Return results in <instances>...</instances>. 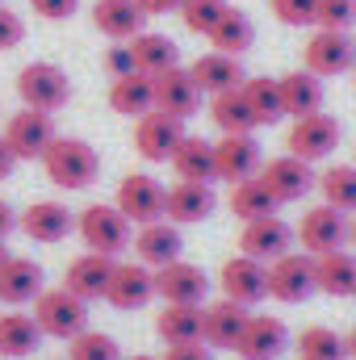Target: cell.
<instances>
[{
  "instance_id": "obj_1",
  "label": "cell",
  "mask_w": 356,
  "mask_h": 360,
  "mask_svg": "<svg viewBox=\"0 0 356 360\" xmlns=\"http://www.w3.org/2000/svg\"><path fill=\"white\" fill-rule=\"evenodd\" d=\"M42 168L46 180L76 193V188H89L92 180L101 176V155L96 147H89L84 139H72V134H55L51 147L42 151Z\"/></svg>"
},
{
  "instance_id": "obj_2",
  "label": "cell",
  "mask_w": 356,
  "mask_h": 360,
  "mask_svg": "<svg viewBox=\"0 0 356 360\" xmlns=\"http://www.w3.org/2000/svg\"><path fill=\"white\" fill-rule=\"evenodd\" d=\"M34 323L42 327V335L51 340H76L80 331H89V302H80L72 289L55 285L42 289L34 297Z\"/></svg>"
},
{
  "instance_id": "obj_3",
  "label": "cell",
  "mask_w": 356,
  "mask_h": 360,
  "mask_svg": "<svg viewBox=\"0 0 356 360\" xmlns=\"http://www.w3.org/2000/svg\"><path fill=\"white\" fill-rule=\"evenodd\" d=\"M17 96L25 109H38V113H59L68 101H72V80L59 63H46V59H34L17 72Z\"/></svg>"
},
{
  "instance_id": "obj_4",
  "label": "cell",
  "mask_w": 356,
  "mask_h": 360,
  "mask_svg": "<svg viewBox=\"0 0 356 360\" xmlns=\"http://www.w3.org/2000/svg\"><path fill=\"white\" fill-rule=\"evenodd\" d=\"M76 231H80V239H84V248L89 252H101V256H122L126 248H130V218L117 210V205H105V201H96V205H84L80 214H76Z\"/></svg>"
},
{
  "instance_id": "obj_5",
  "label": "cell",
  "mask_w": 356,
  "mask_h": 360,
  "mask_svg": "<svg viewBox=\"0 0 356 360\" xmlns=\"http://www.w3.org/2000/svg\"><path fill=\"white\" fill-rule=\"evenodd\" d=\"M302 68L319 80L348 76L356 68V38H348L344 30H314L302 46Z\"/></svg>"
},
{
  "instance_id": "obj_6",
  "label": "cell",
  "mask_w": 356,
  "mask_h": 360,
  "mask_svg": "<svg viewBox=\"0 0 356 360\" xmlns=\"http://www.w3.org/2000/svg\"><path fill=\"white\" fill-rule=\"evenodd\" d=\"M340 139H344V126L331 117V113H310V117H293L289 122V134H285V151L289 155H298V160H306V164H319V160H327L336 147H340Z\"/></svg>"
},
{
  "instance_id": "obj_7",
  "label": "cell",
  "mask_w": 356,
  "mask_h": 360,
  "mask_svg": "<svg viewBox=\"0 0 356 360\" xmlns=\"http://www.w3.org/2000/svg\"><path fill=\"white\" fill-rule=\"evenodd\" d=\"M164 201H168V188L147 172H130V176L117 180V193H113V205L130 218V226H143V222H160L164 218Z\"/></svg>"
},
{
  "instance_id": "obj_8",
  "label": "cell",
  "mask_w": 356,
  "mask_h": 360,
  "mask_svg": "<svg viewBox=\"0 0 356 360\" xmlns=\"http://www.w3.org/2000/svg\"><path fill=\"white\" fill-rule=\"evenodd\" d=\"M310 293H319V285H314V256L285 252V256H276L268 264V297H276L285 306H298Z\"/></svg>"
},
{
  "instance_id": "obj_9",
  "label": "cell",
  "mask_w": 356,
  "mask_h": 360,
  "mask_svg": "<svg viewBox=\"0 0 356 360\" xmlns=\"http://www.w3.org/2000/svg\"><path fill=\"white\" fill-rule=\"evenodd\" d=\"M293 239L302 243L306 256H327V252H340L348 243V218L340 210H331L327 201L323 205H310L293 231Z\"/></svg>"
},
{
  "instance_id": "obj_10",
  "label": "cell",
  "mask_w": 356,
  "mask_h": 360,
  "mask_svg": "<svg viewBox=\"0 0 356 360\" xmlns=\"http://www.w3.org/2000/svg\"><path fill=\"white\" fill-rule=\"evenodd\" d=\"M180 143H184V122L160 113V109H151L134 122V151L147 164H168Z\"/></svg>"
},
{
  "instance_id": "obj_11",
  "label": "cell",
  "mask_w": 356,
  "mask_h": 360,
  "mask_svg": "<svg viewBox=\"0 0 356 360\" xmlns=\"http://www.w3.org/2000/svg\"><path fill=\"white\" fill-rule=\"evenodd\" d=\"M260 180H265V188L276 197V205H289V201H302L314 184H319V172H314V164H306V160H298V155H272L265 160V168H260Z\"/></svg>"
},
{
  "instance_id": "obj_12",
  "label": "cell",
  "mask_w": 356,
  "mask_h": 360,
  "mask_svg": "<svg viewBox=\"0 0 356 360\" xmlns=\"http://www.w3.org/2000/svg\"><path fill=\"white\" fill-rule=\"evenodd\" d=\"M260 168H265V151L252 134H222L214 143V180L239 184L260 176Z\"/></svg>"
},
{
  "instance_id": "obj_13",
  "label": "cell",
  "mask_w": 356,
  "mask_h": 360,
  "mask_svg": "<svg viewBox=\"0 0 356 360\" xmlns=\"http://www.w3.org/2000/svg\"><path fill=\"white\" fill-rule=\"evenodd\" d=\"M55 139V122L51 113H38V109H17L8 122H4V143L17 160H42V151L51 147Z\"/></svg>"
},
{
  "instance_id": "obj_14",
  "label": "cell",
  "mask_w": 356,
  "mask_h": 360,
  "mask_svg": "<svg viewBox=\"0 0 356 360\" xmlns=\"http://www.w3.org/2000/svg\"><path fill=\"white\" fill-rule=\"evenodd\" d=\"M218 285H222V297H231V302H239V306H260L268 297V264L260 260H252V256H235V260H227L222 272H218Z\"/></svg>"
},
{
  "instance_id": "obj_15",
  "label": "cell",
  "mask_w": 356,
  "mask_h": 360,
  "mask_svg": "<svg viewBox=\"0 0 356 360\" xmlns=\"http://www.w3.org/2000/svg\"><path fill=\"white\" fill-rule=\"evenodd\" d=\"M105 302H109L113 310H122V314H130V310H147V306L155 302V272L147 269V264H139V260H130V264L117 260Z\"/></svg>"
},
{
  "instance_id": "obj_16",
  "label": "cell",
  "mask_w": 356,
  "mask_h": 360,
  "mask_svg": "<svg viewBox=\"0 0 356 360\" xmlns=\"http://www.w3.org/2000/svg\"><path fill=\"white\" fill-rule=\"evenodd\" d=\"M17 226L34 243H63L76 231V210H68L63 201H34L17 214Z\"/></svg>"
},
{
  "instance_id": "obj_17",
  "label": "cell",
  "mask_w": 356,
  "mask_h": 360,
  "mask_svg": "<svg viewBox=\"0 0 356 360\" xmlns=\"http://www.w3.org/2000/svg\"><path fill=\"white\" fill-rule=\"evenodd\" d=\"M248 319H252V310L239 306V302H231V297H218V302L201 306V344H205V348H227V352H235V344H239Z\"/></svg>"
},
{
  "instance_id": "obj_18",
  "label": "cell",
  "mask_w": 356,
  "mask_h": 360,
  "mask_svg": "<svg viewBox=\"0 0 356 360\" xmlns=\"http://www.w3.org/2000/svg\"><path fill=\"white\" fill-rule=\"evenodd\" d=\"M289 243H293V231H289V222L276 218V214L252 218V222H243V231H239V252L252 256V260H260V264H272L276 256H285Z\"/></svg>"
},
{
  "instance_id": "obj_19",
  "label": "cell",
  "mask_w": 356,
  "mask_h": 360,
  "mask_svg": "<svg viewBox=\"0 0 356 360\" xmlns=\"http://www.w3.org/2000/svg\"><path fill=\"white\" fill-rule=\"evenodd\" d=\"M117 260L113 256H101V252H80L68 272H63V289H72L80 302H105L109 293V281H113Z\"/></svg>"
},
{
  "instance_id": "obj_20",
  "label": "cell",
  "mask_w": 356,
  "mask_h": 360,
  "mask_svg": "<svg viewBox=\"0 0 356 360\" xmlns=\"http://www.w3.org/2000/svg\"><path fill=\"white\" fill-rule=\"evenodd\" d=\"M130 248H134L139 264H147V269L155 272V269H164V264H172V260H180L184 239H180V226H177V222L160 218V222H143V226L134 231Z\"/></svg>"
},
{
  "instance_id": "obj_21",
  "label": "cell",
  "mask_w": 356,
  "mask_h": 360,
  "mask_svg": "<svg viewBox=\"0 0 356 360\" xmlns=\"http://www.w3.org/2000/svg\"><path fill=\"white\" fill-rule=\"evenodd\" d=\"M155 293L177 306H201L210 293V276L189 260H172V264L155 269Z\"/></svg>"
},
{
  "instance_id": "obj_22",
  "label": "cell",
  "mask_w": 356,
  "mask_h": 360,
  "mask_svg": "<svg viewBox=\"0 0 356 360\" xmlns=\"http://www.w3.org/2000/svg\"><path fill=\"white\" fill-rule=\"evenodd\" d=\"M285 348H289L285 323L272 319V314H252L248 327H243V335H239V344H235V356L239 360H276V356H285Z\"/></svg>"
},
{
  "instance_id": "obj_23",
  "label": "cell",
  "mask_w": 356,
  "mask_h": 360,
  "mask_svg": "<svg viewBox=\"0 0 356 360\" xmlns=\"http://www.w3.org/2000/svg\"><path fill=\"white\" fill-rule=\"evenodd\" d=\"M46 289V272L30 256H4L0 264V302L4 306H25Z\"/></svg>"
},
{
  "instance_id": "obj_24",
  "label": "cell",
  "mask_w": 356,
  "mask_h": 360,
  "mask_svg": "<svg viewBox=\"0 0 356 360\" xmlns=\"http://www.w3.org/2000/svg\"><path fill=\"white\" fill-rule=\"evenodd\" d=\"M201 96L205 92L197 89V80L189 76V68H172V72L155 76V109L168 113V117H177V122L193 117L201 109Z\"/></svg>"
},
{
  "instance_id": "obj_25",
  "label": "cell",
  "mask_w": 356,
  "mask_h": 360,
  "mask_svg": "<svg viewBox=\"0 0 356 360\" xmlns=\"http://www.w3.org/2000/svg\"><path fill=\"white\" fill-rule=\"evenodd\" d=\"M214 214V188L201 180H177L164 201V218L177 226H197Z\"/></svg>"
},
{
  "instance_id": "obj_26",
  "label": "cell",
  "mask_w": 356,
  "mask_h": 360,
  "mask_svg": "<svg viewBox=\"0 0 356 360\" xmlns=\"http://www.w3.org/2000/svg\"><path fill=\"white\" fill-rule=\"evenodd\" d=\"M89 13H92V25H96L109 42H130V38H139L143 25H147V13H143L134 0H96Z\"/></svg>"
},
{
  "instance_id": "obj_27",
  "label": "cell",
  "mask_w": 356,
  "mask_h": 360,
  "mask_svg": "<svg viewBox=\"0 0 356 360\" xmlns=\"http://www.w3.org/2000/svg\"><path fill=\"white\" fill-rule=\"evenodd\" d=\"M189 76L197 80V89L205 92V96L235 92V89H243V80H248L243 63H239L235 55H222V51H210V55H201V59L189 68Z\"/></svg>"
},
{
  "instance_id": "obj_28",
  "label": "cell",
  "mask_w": 356,
  "mask_h": 360,
  "mask_svg": "<svg viewBox=\"0 0 356 360\" xmlns=\"http://www.w3.org/2000/svg\"><path fill=\"white\" fill-rule=\"evenodd\" d=\"M276 89H281V109L289 117H310V113L323 109V80L310 76L306 68L276 76Z\"/></svg>"
},
{
  "instance_id": "obj_29",
  "label": "cell",
  "mask_w": 356,
  "mask_h": 360,
  "mask_svg": "<svg viewBox=\"0 0 356 360\" xmlns=\"http://www.w3.org/2000/svg\"><path fill=\"white\" fill-rule=\"evenodd\" d=\"M314 285L327 297H352L356 293V252L340 248V252L314 256Z\"/></svg>"
},
{
  "instance_id": "obj_30",
  "label": "cell",
  "mask_w": 356,
  "mask_h": 360,
  "mask_svg": "<svg viewBox=\"0 0 356 360\" xmlns=\"http://www.w3.org/2000/svg\"><path fill=\"white\" fill-rule=\"evenodd\" d=\"M109 109L122 113V117H143L155 109V80L134 72V76H122V80H109Z\"/></svg>"
},
{
  "instance_id": "obj_31",
  "label": "cell",
  "mask_w": 356,
  "mask_h": 360,
  "mask_svg": "<svg viewBox=\"0 0 356 360\" xmlns=\"http://www.w3.org/2000/svg\"><path fill=\"white\" fill-rule=\"evenodd\" d=\"M130 46H134V63H139V72L143 76H164V72H172L180 68V51L177 42L168 38V34H151V30H143L139 38H130Z\"/></svg>"
},
{
  "instance_id": "obj_32",
  "label": "cell",
  "mask_w": 356,
  "mask_h": 360,
  "mask_svg": "<svg viewBox=\"0 0 356 360\" xmlns=\"http://www.w3.org/2000/svg\"><path fill=\"white\" fill-rule=\"evenodd\" d=\"M42 327L34 323V314H0V360H21L34 356L42 344Z\"/></svg>"
},
{
  "instance_id": "obj_33",
  "label": "cell",
  "mask_w": 356,
  "mask_h": 360,
  "mask_svg": "<svg viewBox=\"0 0 356 360\" xmlns=\"http://www.w3.org/2000/svg\"><path fill=\"white\" fill-rule=\"evenodd\" d=\"M252 42H256V25H252V17H248L243 8H227L222 21L210 30V46L222 51V55H235V59L248 55Z\"/></svg>"
},
{
  "instance_id": "obj_34",
  "label": "cell",
  "mask_w": 356,
  "mask_h": 360,
  "mask_svg": "<svg viewBox=\"0 0 356 360\" xmlns=\"http://www.w3.org/2000/svg\"><path fill=\"white\" fill-rule=\"evenodd\" d=\"M155 335L172 348V344H189L201 340V306H177L164 302V310L155 314Z\"/></svg>"
},
{
  "instance_id": "obj_35",
  "label": "cell",
  "mask_w": 356,
  "mask_h": 360,
  "mask_svg": "<svg viewBox=\"0 0 356 360\" xmlns=\"http://www.w3.org/2000/svg\"><path fill=\"white\" fill-rule=\"evenodd\" d=\"M177 180H201L210 184L214 180V143L197 139V134H184V143L177 147V155L168 160Z\"/></svg>"
},
{
  "instance_id": "obj_36",
  "label": "cell",
  "mask_w": 356,
  "mask_h": 360,
  "mask_svg": "<svg viewBox=\"0 0 356 360\" xmlns=\"http://www.w3.org/2000/svg\"><path fill=\"white\" fill-rule=\"evenodd\" d=\"M210 122L218 126V134H252L256 130V117L243 101V92H218L210 96Z\"/></svg>"
},
{
  "instance_id": "obj_37",
  "label": "cell",
  "mask_w": 356,
  "mask_h": 360,
  "mask_svg": "<svg viewBox=\"0 0 356 360\" xmlns=\"http://www.w3.org/2000/svg\"><path fill=\"white\" fill-rule=\"evenodd\" d=\"M227 205H231V214H235L239 222H252V218L276 214V197L265 188V180H260V176L231 184V197H227Z\"/></svg>"
},
{
  "instance_id": "obj_38",
  "label": "cell",
  "mask_w": 356,
  "mask_h": 360,
  "mask_svg": "<svg viewBox=\"0 0 356 360\" xmlns=\"http://www.w3.org/2000/svg\"><path fill=\"white\" fill-rule=\"evenodd\" d=\"M323 201L340 214H356V164H331L319 172V184Z\"/></svg>"
},
{
  "instance_id": "obj_39",
  "label": "cell",
  "mask_w": 356,
  "mask_h": 360,
  "mask_svg": "<svg viewBox=\"0 0 356 360\" xmlns=\"http://www.w3.org/2000/svg\"><path fill=\"white\" fill-rule=\"evenodd\" d=\"M239 92H243V101H248L256 126H272V122L285 117V109H281V89H276L272 76H248Z\"/></svg>"
},
{
  "instance_id": "obj_40",
  "label": "cell",
  "mask_w": 356,
  "mask_h": 360,
  "mask_svg": "<svg viewBox=\"0 0 356 360\" xmlns=\"http://www.w3.org/2000/svg\"><path fill=\"white\" fill-rule=\"evenodd\" d=\"M293 348H298V356H310V360H344L348 356V344H344V335L340 331H331V327H306V331H298V340H293Z\"/></svg>"
},
{
  "instance_id": "obj_41",
  "label": "cell",
  "mask_w": 356,
  "mask_h": 360,
  "mask_svg": "<svg viewBox=\"0 0 356 360\" xmlns=\"http://www.w3.org/2000/svg\"><path fill=\"white\" fill-rule=\"evenodd\" d=\"M227 8H231L227 0H180L177 17H180V25H184L189 34L210 38V30L222 21V13H227Z\"/></svg>"
},
{
  "instance_id": "obj_42",
  "label": "cell",
  "mask_w": 356,
  "mask_h": 360,
  "mask_svg": "<svg viewBox=\"0 0 356 360\" xmlns=\"http://www.w3.org/2000/svg\"><path fill=\"white\" fill-rule=\"evenodd\" d=\"M68 360H122V348L113 335L105 331H80L76 340H68Z\"/></svg>"
},
{
  "instance_id": "obj_43",
  "label": "cell",
  "mask_w": 356,
  "mask_h": 360,
  "mask_svg": "<svg viewBox=\"0 0 356 360\" xmlns=\"http://www.w3.org/2000/svg\"><path fill=\"white\" fill-rule=\"evenodd\" d=\"M272 17L289 30H306V25H319V0H268Z\"/></svg>"
},
{
  "instance_id": "obj_44",
  "label": "cell",
  "mask_w": 356,
  "mask_h": 360,
  "mask_svg": "<svg viewBox=\"0 0 356 360\" xmlns=\"http://www.w3.org/2000/svg\"><path fill=\"white\" fill-rule=\"evenodd\" d=\"M356 25V0H319V30H352Z\"/></svg>"
},
{
  "instance_id": "obj_45",
  "label": "cell",
  "mask_w": 356,
  "mask_h": 360,
  "mask_svg": "<svg viewBox=\"0 0 356 360\" xmlns=\"http://www.w3.org/2000/svg\"><path fill=\"white\" fill-rule=\"evenodd\" d=\"M105 72H109V80L134 76V72H139V63H134V46H130V42H113V46L105 51Z\"/></svg>"
},
{
  "instance_id": "obj_46",
  "label": "cell",
  "mask_w": 356,
  "mask_h": 360,
  "mask_svg": "<svg viewBox=\"0 0 356 360\" xmlns=\"http://www.w3.org/2000/svg\"><path fill=\"white\" fill-rule=\"evenodd\" d=\"M21 38H25V21H21L8 4H0V51L21 46Z\"/></svg>"
},
{
  "instance_id": "obj_47",
  "label": "cell",
  "mask_w": 356,
  "mask_h": 360,
  "mask_svg": "<svg viewBox=\"0 0 356 360\" xmlns=\"http://www.w3.org/2000/svg\"><path fill=\"white\" fill-rule=\"evenodd\" d=\"M30 8L42 17V21H68L80 13V0H30Z\"/></svg>"
},
{
  "instance_id": "obj_48",
  "label": "cell",
  "mask_w": 356,
  "mask_h": 360,
  "mask_svg": "<svg viewBox=\"0 0 356 360\" xmlns=\"http://www.w3.org/2000/svg\"><path fill=\"white\" fill-rule=\"evenodd\" d=\"M210 352H214V348H205L201 340H189V344H172L160 360H210Z\"/></svg>"
},
{
  "instance_id": "obj_49",
  "label": "cell",
  "mask_w": 356,
  "mask_h": 360,
  "mask_svg": "<svg viewBox=\"0 0 356 360\" xmlns=\"http://www.w3.org/2000/svg\"><path fill=\"white\" fill-rule=\"evenodd\" d=\"M147 17H164V13H177L180 8V0H134Z\"/></svg>"
},
{
  "instance_id": "obj_50",
  "label": "cell",
  "mask_w": 356,
  "mask_h": 360,
  "mask_svg": "<svg viewBox=\"0 0 356 360\" xmlns=\"http://www.w3.org/2000/svg\"><path fill=\"white\" fill-rule=\"evenodd\" d=\"M13 231H17V214H13V205L0 197V239H8Z\"/></svg>"
},
{
  "instance_id": "obj_51",
  "label": "cell",
  "mask_w": 356,
  "mask_h": 360,
  "mask_svg": "<svg viewBox=\"0 0 356 360\" xmlns=\"http://www.w3.org/2000/svg\"><path fill=\"white\" fill-rule=\"evenodd\" d=\"M13 164H17V155L8 151V143H4V134H0V180H8V172H13Z\"/></svg>"
},
{
  "instance_id": "obj_52",
  "label": "cell",
  "mask_w": 356,
  "mask_h": 360,
  "mask_svg": "<svg viewBox=\"0 0 356 360\" xmlns=\"http://www.w3.org/2000/svg\"><path fill=\"white\" fill-rule=\"evenodd\" d=\"M344 344H348V356L356 360V327H352V331H348V335H344Z\"/></svg>"
},
{
  "instance_id": "obj_53",
  "label": "cell",
  "mask_w": 356,
  "mask_h": 360,
  "mask_svg": "<svg viewBox=\"0 0 356 360\" xmlns=\"http://www.w3.org/2000/svg\"><path fill=\"white\" fill-rule=\"evenodd\" d=\"M348 243H352V248H356V218H352V222H348Z\"/></svg>"
},
{
  "instance_id": "obj_54",
  "label": "cell",
  "mask_w": 356,
  "mask_h": 360,
  "mask_svg": "<svg viewBox=\"0 0 356 360\" xmlns=\"http://www.w3.org/2000/svg\"><path fill=\"white\" fill-rule=\"evenodd\" d=\"M4 256H8V248H4V239H0V264H4Z\"/></svg>"
},
{
  "instance_id": "obj_55",
  "label": "cell",
  "mask_w": 356,
  "mask_h": 360,
  "mask_svg": "<svg viewBox=\"0 0 356 360\" xmlns=\"http://www.w3.org/2000/svg\"><path fill=\"white\" fill-rule=\"evenodd\" d=\"M130 360H155V356H130Z\"/></svg>"
},
{
  "instance_id": "obj_56",
  "label": "cell",
  "mask_w": 356,
  "mask_h": 360,
  "mask_svg": "<svg viewBox=\"0 0 356 360\" xmlns=\"http://www.w3.org/2000/svg\"><path fill=\"white\" fill-rule=\"evenodd\" d=\"M298 360H310V356H298Z\"/></svg>"
},
{
  "instance_id": "obj_57",
  "label": "cell",
  "mask_w": 356,
  "mask_h": 360,
  "mask_svg": "<svg viewBox=\"0 0 356 360\" xmlns=\"http://www.w3.org/2000/svg\"><path fill=\"white\" fill-rule=\"evenodd\" d=\"M0 4H4V0H0Z\"/></svg>"
},
{
  "instance_id": "obj_58",
  "label": "cell",
  "mask_w": 356,
  "mask_h": 360,
  "mask_svg": "<svg viewBox=\"0 0 356 360\" xmlns=\"http://www.w3.org/2000/svg\"><path fill=\"white\" fill-rule=\"evenodd\" d=\"M352 72H356V68H352Z\"/></svg>"
},
{
  "instance_id": "obj_59",
  "label": "cell",
  "mask_w": 356,
  "mask_h": 360,
  "mask_svg": "<svg viewBox=\"0 0 356 360\" xmlns=\"http://www.w3.org/2000/svg\"><path fill=\"white\" fill-rule=\"evenodd\" d=\"M63 360H68V356H63Z\"/></svg>"
},
{
  "instance_id": "obj_60",
  "label": "cell",
  "mask_w": 356,
  "mask_h": 360,
  "mask_svg": "<svg viewBox=\"0 0 356 360\" xmlns=\"http://www.w3.org/2000/svg\"><path fill=\"white\" fill-rule=\"evenodd\" d=\"M352 297H356V293H352Z\"/></svg>"
}]
</instances>
